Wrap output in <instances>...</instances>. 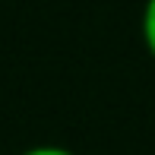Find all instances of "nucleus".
<instances>
[{"label":"nucleus","instance_id":"1","mask_svg":"<svg viewBox=\"0 0 155 155\" xmlns=\"http://www.w3.org/2000/svg\"><path fill=\"white\" fill-rule=\"evenodd\" d=\"M143 41L149 48V54L155 57V0H146V6H143Z\"/></svg>","mask_w":155,"mask_h":155},{"label":"nucleus","instance_id":"2","mask_svg":"<svg viewBox=\"0 0 155 155\" xmlns=\"http://www.w3.org/2000/svg\"><path fill=\"white\" fill-rule=\"evenodd\" d=\"M22 155H73V152L63 149V146H35V149L22 152Z\"/></svg>","mask_w":155,"mask_h":155}]
</instances>
